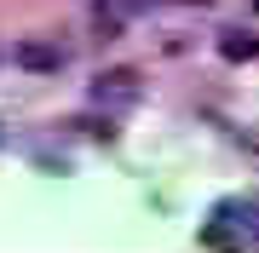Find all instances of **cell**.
<instances>
[{"mask_svg": "<svg viewBox=\"0 0 259 253\" xmlns=\"http://www.w3.org/2000/svg\"><path fill=\"white\" fill-rule=\"evenodd\" d=\"M93 98H98V104H104V98H121V104H133V98H139V75H133V69H110V75H98Z\"/></svg>", "mask_w": 259, "mask_h": 253, "instance_id": "cell-1", "label": "cell"}, {"mask_svg": "<svg viewBox=\"0 0 259 253\" xmlns=\"http://www.w3.org/2000/svg\"><path fill=\"white\" fill-rule=\"evenodd\" d=\"M23 69H64V46H40V40H23V46H12Z\"/></svg>", "mask_w": 259, "mask_h": 253, "instance_id": "cell-2", "label": "cell"}, {"mask_svg": "<svg viewBox=\"0 0 259 253\" xmlns=\"http://www.w3.org/2000/svg\"><path fill=\"white\" fill-rule=\"evenodd\" d=\"M219 52L231 58V64H242V58H259V40H248V35H225Z\"/></svg>", "mask_w": 259, "mask_h": 253, "instance_id": "cell-3", "label": "cell"}, {"mask_svg": "<svg viewBox=\"0 0 259 253\" xmlns=\"http://www.w3.org/2000/svg\"><path fill=\"white\" fill-rule=\"evenodd\" d=\"M253 6H259V0H253Z\"/></svg>", "mask_w": 259, "mask_h": 253, "instance_id": "cell-4", "label": "cell"}]
</instances>
